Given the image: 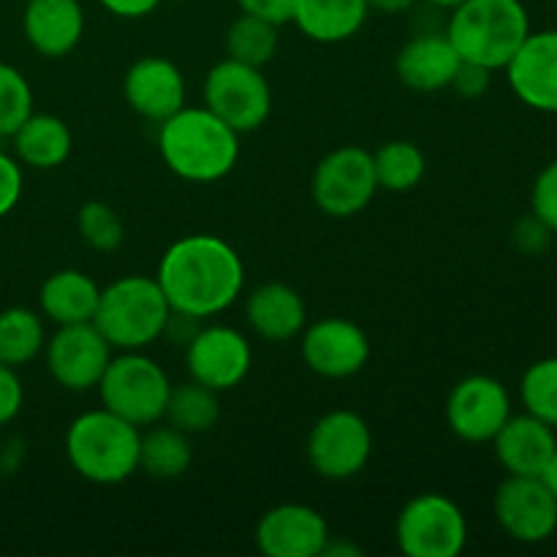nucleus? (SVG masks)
<instances>
[{
  "mask_svg": "<svg viewBox=\"0 0 557 557\" xmlns=\"http://www.w3.org/2000/svg\"><path fill=\"white\" fill-rule=\"evenodd\" d=\"M156 281L172 313L205 321L226 313L245 288L243 256L215 234H188L163 250Z\"/></svg>",
  "mask_w": 557,
  "mask_h": 557,
  "instance_id": "nucleus-1",
  "label": "nucleus"
},
{
  "mask_svg": "<svg viewBox=\"0 0 557 557\" xmlns=\"http://www.w3.org/2000/svg\"><path fill=\"white\" fill-rule=\"evenodd\" d=\"M156 141L169 172L185 183H218L228 177L239 161V134L205 103L183 107L158 123Z\"/></svg>",
  "mask_w": 557,
  "mask_h": 557,
  "instance_id": "nucleus-2",
  "label": "nucleus"
},
{
  "mask_svg": "<svg viewBox=\"0 0 557 557\" xmlns=\"http://www.w3.org/2000/svg\"><path fill=\"white\" fill-rule=\"evenodd\" d=\"M141 428L107 408L79 413L65 430V457L85 482L123 484L139 471Z\"/></svg>",
  "mask_w": 557,
  "mask_h": 557,
  "instance_id": "nucleus-3",
  "label": "nucleus"
},
{
  "mask_svg": "<svg viewBox=\"0 0 557 557\" xmlns=\"http://www.w3.org/2000/svg\"><path fill=\"white\" fill-rule=\"evenodd\" d=\"M444 33L460 60L500 71L531 33V16L522 0H466L451 11Z\"/></svg>",
  "mask_w": 557,
  "mask_h": 557,
  "instance_id": "nucleus-4",
  "label": "nucleus"
},
{
  "mask_svg": "<svg viewBox=\"0 0 557 557\" xmlns=\"http://www.w3.org/2000/svg\"><path fill=\"white\" fill-rule=\"evenodd\" d=\"M172 308L156 277L125 275L101 288L92 324L114 351H145L166 335Z\"/></svg>",
  "mask_w": 557,
  "mask_h": 557,
  "instance_id": "nucleus-5",
  "label": "nucleus"
},
{
  "mask_svg": "<svg viewBox=\"0 0 557 557\" xmlns=\"http://www.w3.org/2000/svg\"><path fill=\"white\" fill-rule=\"evenodd\" d=\"M172 381L161 362L145 351H117L98 384V397L107 411L117 413L136 428L161 422Z\"/></svg>",
  "mask_w": 557,
  "mask_h": 557,
  "instance_id": "nucleus-6",
  "label": "nucleus"
},
{
  "mask_svg": "<svg viewBox=\"0 0 557 557\" xmlns=\"http://www.w3.org/2000/svg\"><path fill=\"white\" fill-rule=\"evenodd\" d=\"M201 98L239 136L259 131L272 114V87L264 69L232 58H223L207 71Z\"/></svg>",
  "mask_w": 557,
  "mask_h": 557,
  "instance_id": "nucleus-7",
  "label": "nucleus"
},
{
  "mask_svg": "<svg viewBox=\"0 0 557 557\" xmlns=\"http://www.w3.org/2000/svg\"><path fill=\"white\" fill-rule=\"evenodd\" d=\"M395 542L406 557H457L468 544V520L444 493H419L400 509Z\"/></svg>",
  "mask_w": 557,
  "mask_h": 557,
  "instance_id": "nucleus-8",
  "label": "nucleus"
},
{
  "mask_svg": "<svg viewBox=\"0 0 557 557\" xmlns=\"http://www.w3.org/2000/svg\"><path fill=\"white\" fill-rule=\"evenodd\" d=\"M379 194L373 152L359 145H343L326 152L310 177L313 205L330 218H354L364 212Z\"/></svg>",
  "mask_w": 557,
  "mask_h": 557,
  "instance_id": "nucleus-9",
  "label": "nucleus"
},
{
  "mask_svg": "<svg viewBox=\"0 0 557 557\" xmlns=\"http://www.w3.org/2000/svg\"><path fill=\"white\" fill-rule=\"evenodd\" d=\"M373 457V433L362 413L335 408L315 419L308 433V462L321 479L348 482L368 468Z\"/></svg>",
  "mask_w": 557,
  "mask_h": 557,
  "instance_id": "nucleus-10",
  "label": "nucleus"
},
{
  "mask_svg": "<svg viewBox=\"0 0 557 557\" xmlns=\"http://www.w3.org/2000/svg\"><path fill=\"white\" fill-rule=\"evenodd\" d=\"M112 357L114 348L92 321L58 326V332L49 335L44 346L49 375L54 384L69 392L98 389Z\"/></svg>",
  "mask_w": 557,
  "mask_h": 557,
  "instance_id": "nucleus-11",
  "label": "nucleus"
},
{
  "mask_svg": "<svg viewBox=\"0 0 557 557\" xmlns=\"http://www.w3.org/2000/svg\"><path fill=\"white\" fill-rule=\"evenodd\" d=\"M446 424L466 444H493L498 430L511 417L509 389L484 373L466 375L446 397Z\"/></svg>",
  "mask_w": 557,
  "mask_h": 557,
  "instance_id": "nucleus-12",
  "label": "nucleus"
},
{
  "mask_svg": "<svg viewBox=\"0 0 557 557\" xmlns=\"http://www.w3.org/2000/svg\"><path fill=\"white\" fill-rule=\"evenodd\" d=\"M253 368V348L239 330L226 324L199 326L185 343V370L215 392L243 384Z\"/></svg>",
  "mask_w": 557,
  "mask_h": 557,
  "instance_id": "nucleus-13",
  "label": "nucleus"
},
{
  "mask_svg": "<svg viewBox=\"0 0 557 557\" xmlns=\"http://www.w3.org/2000/svg\"><path fill=\"white\" fill-rule=\"evenodd\" d=\"M299 351L310 373L330 381L354 379L370 362V337L357 321L326 315L299 335Z\"/></svg>",
  "mask_w": 557,
  "mask_h": 557,
  "instance_id": "nucleus-14",
  "label": "nucleus"
},
{
  "mask_svg": "<svg viewBox=\"0 0 557 557\" xmlns=\"http://www.w3.org/2000/svg\"><path fill=\"white\" fill-rule=\"evenodd\" d=\"M493 511L500 531L520 544H542L557 531V498L542 476H506Z\"/></svg>",
  "mask_w": 557,
  "mask_h": 557,
  "instance_id": "nucleus-15",
  "label": "nucleus"
},
{
  "mask_svg": "<svg viewBox=\"0 0 557 557\" xmlns=\"http://www.w3.org/2000/svg\"><path fill=\"white\" fill-rule=\"evenodd\" d=\"M330 536L324 515L308 504H277L256 522V547L267 557H319Z\"/></svg>",
  "mask_w": 557,
  "mask_h": 557,
  "instance_id": "nucleus-16",
  "label": "nucleus"
},
{
  "mask_svg": "<svg viewBox=\"0 0 557 557\" xmlns=\"http://www.w3.org/2000/svg\"><path fill=\"white\" fill-rule=\"evenodd\" d=\"M123 96L128 107L147 123H163L185 107L188 85L177 63L161 54H147L125 71Z\"/></svg>",
  "mask_w": 557,
  "mask_h": 557,
  "instance_id": "nucleus-17",
  "label": "nucleus"
},
{
  "mask_svg": "<svg viewBox=\"0 0 557 557\" xmlns=\"http://www.w3.org/2000/svg\"><path fill=\"white\" fill-rule=\"evenodd\" d=\"M504 71L511 92L525 107L557 114V30L528 33Z\"/></svg>",
  "mask_w": 557,
  "mask_h": 557,
  "instance_id": "nucleus-18",
  "label": "nucleus"
},
{
  "mask_svg": "<svg viewBox=\"0 0 557 557\" xmlns=\"http://www.w3.org/2000/svg\"><path fill=\"white\" fill-rule=\"evenodd\" d=\"M495 457L509 476H544L557 451L555 428L533 413H511L493 438Z\"/></svg>",
  "mask_w": 557,
  "mask_h": 557,
  "instance_id": "nucleus-19",
  "label": "nucleus"
},
{
  "mask_svg": "<svg viewBox=\"0 0 557 557\" xmlns=\"http://www.w3.org/2000/svg\"><path fill=\"white\" fill-rule=\"evenodd\" d=\"M245 321L261 341L288 343L308 326V305L288 283H261L245 299Z\"/></svg>",
  "mask_w": 557,
  "mask_h": 557,
  "instance_id": "nucleus-20",
  "label": "nucleus"
},
{
  "mask_svg": "<svg viewBox=\"0 0 557 557\" xmlns=\"http://www.w3.org/2000/svg\"><path fill=\"white\" fill-rule=\"evenodd\" d=\"M22 30L38 54L65 58L85 36V9L79 0H27Z\"/></svg>",
  "mask_w": 557,
  "mask_h": 557,
  "instance_id": "nucleus-21",
  "label": "nucleus"
},
{
  "mask_svg": "<svg viewBox=\"0 0 557 557\" xmlns=\"http://www.w3.org/2000/svg\"><path fill=\"white\" fill-rule=\"evenodd\" d=\"M460 65V54L446 33H419L397 52V79L417 92L449 90Z\"/></svg>",
  "mask_w": 557,
  "mask_h": 557,
  "instance_id": "nucleus-22",
  "label": "nucleus"
},
{
  "mask_svg": "<svg viewBox=\"0 0 557 557\" xmlns=\"http://www.w3.org/2000/svg\"><path fill=\"white\" fill-rule=\"evenodd\" d=\"M98 299H101V286L87 272L74 270V267L52 272L38 292L41 315L58 326L92 321Z\"/></svg>",
  "mask_w": 557,
  "mask_h": 557,
  "instance_id": "nucleus-23",
  "label": "nucleus"
},
{
  "mask_svg": "<svg viewBox=\"0 0 557 557\" xmlns=\"http://www.w3.org/2000/svg\"><path fill=\"white\" fill-rule=\"evenodd\" d=\"M368 0H297L294 25L315 44H343L368 22Z\"/></svg>",
  "mask_w": 557,
  "mask_h": 557,
  "instance_id": "nucleus-24",
  "label": "nucleus"
},
{
  "mask_svg": "<svg viewBox=\"0 0 557 557\" xmlns=\"http://www.w3.org/2000/svg\"><path fill=\"white\" fill-rule=\"evenodd\" d=\"M11 141H14L16 161L22 166L41 169V172L63 166L71 158V147H74V136H71L65 120L49 112H33L16 128Z\"/></svg>",
  "mask_w": 557,
  "mask_h": 557,
  "instance_id": "nucleus-25",
  "label": "nucleus"
},
{
  "mask_svg": "<svg viewBox=\"0 0 557 557\" xmlns=\"http://www.w3.org/2000/svg\"><path fill=\"white\" fill-rule=\"evenodd\" d=\"M190 462H194V444L188 433L172 428L163 419L141 430L139 471H145L147 476L172 482L188 471Z\"/></svg>",
  "mask_w": 557,
  "mask_h": 557,
  "instance_id": "nucleus-26",
  "label": "nucleus"
},
{
  "mask_svg": "<svg viewBox=\"0 0 557 557\" xmlns=\"http://www.w3.org/2000/svg\"><path fill=\"white\" fill-rule=\"evenodd\" d=\"M218 419H221V392L210 389V386L199 384L194 379L183 381V384H172L163 422L194 438V435L210 433Z\"/></svg>",
  "mask_w": 557,
  "mask_h": 557,
  "instance_id": "nucleus-27",
  "label": "nucleus"
},
{
  "mask_svg": "<svg viewBox=\"0 0 557 557\" xmlns=\"http://www.w3.org/2000/svg\"><path fill=\"white\" fill-rule=\"evenodd\" d=\"M47 346L44 315L30 308L0 310V362L20 370L36 362Z\"/></svg>",
  "mask_w": 557,
  "mask_h": 557,
  "instance_id": "nucleus-28",
  "label": "nucleus"
},
{
  "mask_svg": "<svg viewBox=\"0 0 557 557\" xmlns=\"http://www.w3.org/2000/svg\"><path fill=\"white\" fill-rule=\"evenodd\" d=\"M373 169L379 190L408 194L422 185L424 174H428V156L417 141L392 139L373 150Z\"/></svg>",
  "mask_w": 557,
  "mask_h": 557,
  "instance_id": "nucleus-29",
  "label": "nucleus"
},
{
  "mask_svg": "<svg viewBox=\"0 0 557 557\" xmlns=\"http://www.w3.org/2000/svg\"><path fill=\"white\" fill-rule=\"evenodd\" d=\"M277 30H281V27H277L275 22H267L261 20V16L245 14L243 11V14L228 25L226 38H223L226 58L256 65V69H264V65L275 58L277 47H281Z\"/></svg>",
  "mask_w": 557,
  "mask_h": 557,
  "instance_id": "nucleus-30",
  "label": "nucleus"
},
{
  "mask_svg": "<svg viewBox=\"0 0 557 557\" xmlns=\"http://www.w3.org/2000/svg\"><path fill=\"white\" fill-rule=\"evenodd\" d=\"M76 232L98 253H114L125 243L123 218L107 201H85L76 212Z\"/></svg>",
  "mask_w": 557,
  "mask_h": 557,
  "instance_id": "nucleus-31",
  "label": "nucleus"
},
{
  "mask_svg": "<svg viewBox=\"0 0 557 557\" xmlns=\"http://www.w3.org/2000/svg\"><path fill=\"white\" fill-rule=\"evenodd\" d=\"M520 397L528 413L557 428V357L533 362L520 381Z\"/></svg>",
  "mask_w": 557,
  "mask_h": 557,
  "instance_id": "nucleus-32",
  "label": "nucleus"
},
{
  "mask_svg": "<svg viewBox=\"0 0 557 557\" xmlns=\"http://www.w3.org/2000/svg\"><path fill=\"white\" fill-rule=\"evenodd\" d=\"M33 114L30 82L14 65L0 63V139H11Z\"/></svg>",
  "mask_w": 557,
  "mask_h": 557,
  "instance_id": "nucleus-33",
  "label": "nucleus"
},
{
  "mask_svg": "<svg viewBox=\"0 0 557 557\" xmlns=\"http://www.w3.org/2000/svg\"><path fill=\"white\" fill-rule=\"evenodd\" d=\"M531 210L549 232L557 234V161L539 172L531 190Z\"/></svg>",
  "mask_w": 557,
  "mask_h": 557,
  "instance_id": "nucleus-34",
  "label": "nucleus"
},
{
  "mask_svg": "<svg viewBox=\"0 0 557 557\" xmlns=\"http://www.w3.org/2000/svg\"><path fill=\"white\" fill-rule=\"evenodd\" d=\"M22 185H25V177H22L20 161L0 150V218H5L20 205Z\"/></svg>",
  "mask_w": 557,
  "mask_h": 557,
  "instance_id": "nucleus-35",
  "label": "nucleus"
},
{
  "mask_svg": "<svg viewBox=\"0 0 557 557\" xmlns=\"http://www.w3.org/2000/svg\"><path fill=\"white\" fill-rule=\"evenodd\" d=\"M22 403H25V389L20 375L14 368L0 362V428L20 417Z\"/></svg>",
  "mask_w": 557,
  "mask_h": 557,
  "instance_id": "nucleus-36",
  "label": "nucleus"
},
{
  "mask_svg": "<svg viewBox=\"0 0 557 557\" xmlns=\"http://www.w3.org/2000/svg\"><path fill=\"white\" fill-rule=\"evenodd\" d=\"M490 74H493V71L484 69V65L460 60L455 79H451V90L460 92L462 98L484 96V92L490 90Z\"/></svg>",
  "mask_w": 557,
  "mask_h": 557,
  "instance_id": "nucleus-37",
  "label": "nucleus"
},
{
  "mask_svg": "<svg viewBox=\"0 0 557 557\" xmlns=\"http://www.w3.org/2000/svg\"><path fill=\"white\" fill-rule=\"evenodd\" d=\"M237 5L245 14L261 16V20L275 22L277 27H283L294 20L297 0H237Z\"/></svg>",
  "mask_w": 557,
  "mask_h": 557,
  "instance_id": "nucleus-38",
  "label": "nucleus"
},
{
  "mask_svg": "<svg viewBox=\"0 0 557 557\" xmlns=\"http://www.w3.org/2000/svg\"><path fill=\"white\" fill-rule=\"evenodd\" d=\"M549 234H553V232H549V228L544 226V223L539 221L536 215H533V218H528V221H522L520 226H517L515 237H517V245H520L525 253H539V250L544 248V243H547Z\"/></svg>",
  "mask_w": 557,
  "mask_h": 557,
  "instance_id": "nucleus-39",
  "label": "nucleus"
},
{
  "mask_svg": "<svg viewBox=\"0 0 557 557\" xmlns=\"http://www.w3.org/2000/svg\"><path fill=\"white\" fill-rule=\"evenodd\" d=\"M98 3L120 20H141V16H150L161 5V0H98Z\"/></svg>",
  "mask_w": 557,
  "mask_h": 557,
  "instance_id": "nucleus-40",
  "label": "nucleus"
},
{
  "mask_svg": "<svg viewBox=\"0 0 557 557\" xmlns=\"http://www.w3.org/2000/svg\"><path fill=\"white\" fill-rule=\"evenodd\" d=\"M417 0H368L370 11H381V14H403V11L413 9Z\"/></svg>",
  "mask_w": 557,
  "mask_h": 557,
  "instance_id": "nucleus-41",
  "label": "nucleus"
},
{
  "mask_svg": "<svg viewBox=\"0 0 557 557\" xmlns=\"http://www.w3.org/2000/svg\"><path fill=\"white\" fill-rule=\"evenodd\" d=\"M544 482H547V487L553 490V495L557 498V451H555V457H553V462H549L547 466V471H544Z\"/></svg>",
  "mask_w": 557,
  "mask_h": 557,
  "instance_id": "nucleus-42",
  "label": "nucleus"
},
{
  "mask_svg": "<svg viewBox=\"0 0 557 557\" xmlns=\"http://www.w3.org/2000/svg\"><path fill=\"white\" fill-rule=\"evenodd\" d=\"M424 3H430L433 9H444V11H455L457 5H462L466 0H424Z\"/></svg>",
  "mask_w": 557,
  "mask_h": 557,
  "instance_id": "nucleus-43",
  "label": "nucleus"
}]
</instances>
